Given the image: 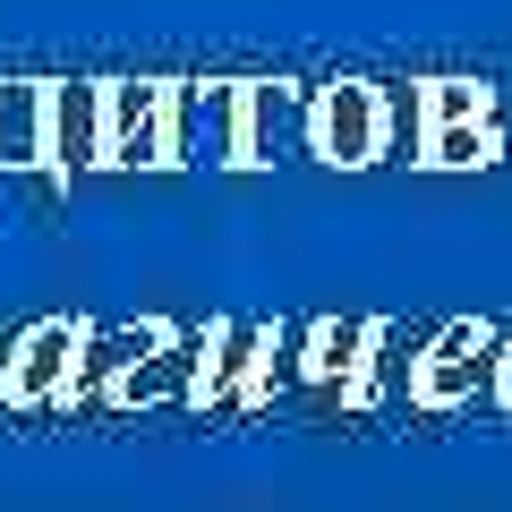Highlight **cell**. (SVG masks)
<instances>
[{
	"label": "cell",
	"instance_id": "cell-1",
	"mask_svg": "<svg viewBox=\"0 0 512 512\" xmlns=\"http://www.w3.org/2000/svg\"><path fill=\"white\" fill-rule=\"evenodd\" d=\"M35 146V94H0V154Z\"/></svg>",
	"mask_w": 512,
	"mask_h": 512
},
{
	"label": "cell",
	"instance_id": "cell-2",
	"mask_svg": "<svg viewBox=\"0 0 512 512\" xmlns=\"http://www.w3.org/2000/svg\"><path fill=\"white\" fill-rule=\"evenodd\" d=\"M367 137V111L359 103H333V146H359Z\"/></svg>",
	"mask_w": 512,
	"mask_h": 512
}]
</instances>
